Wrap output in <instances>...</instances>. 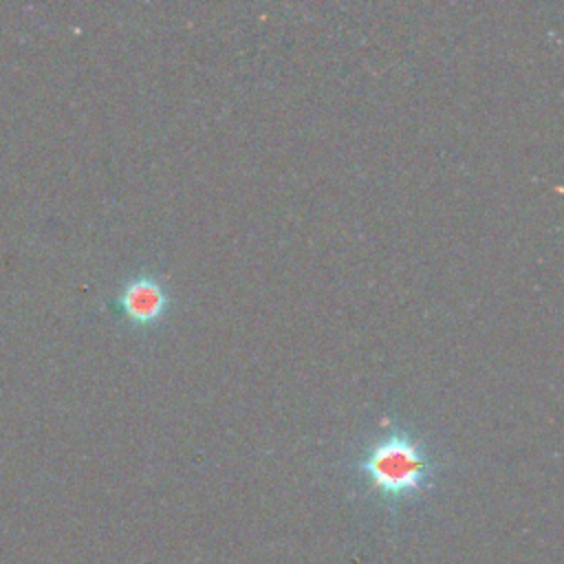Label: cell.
I'll list each match as a JSON object with an SVG mask.
<instances>
[{
  "mask_svg": "<svg viewBox=\"0 0 564 564\" xmlns=\"http://www.w3.org/2000/svg\"><path fill=\"white\" fill-rule=\"evenodd\" d=\"M348 469L372 502L399 513L436 489L445 460L419 425L390 419L361 441Z\"/></svg>",
  "mask_w": 564,
  "mask_h": 564,
  "instance_id": "6da1fadb",
  "label": "cell"
},
{
  "mask_svg": "<svg viewBox=\"0 0 564 564\" xmlns=\"http://www.w3.org/2000/svg\"><path fill=\"white\" fill-rule=\"evenodd\" d=\"M176 297L172 284L154 267L128 273L108 300L110 315L132 333H156L174 313Z\"/></svg>",
  "mask_w": 564,
  "mask_h": 564,
  "instance_id": "7a4b0ae2",
  "label": "cell"
}]
</instances>
